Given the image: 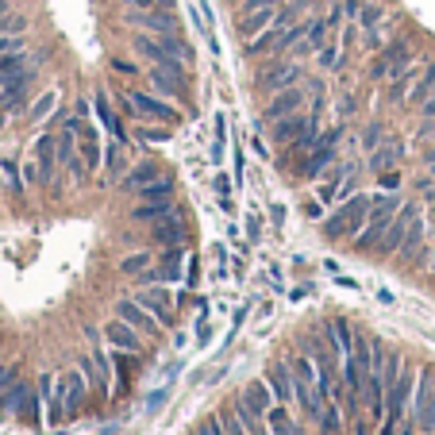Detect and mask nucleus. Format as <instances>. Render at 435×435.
<instances>
[{"label":"nucleus","mask_w":435,"mask_h":435,"mask_svg":"<svg viewBox=\"0 0 435 435\" xmlns=\"http://www.w3.org/2000/svg\"><path fill=\"white\" fill-rule=\"evenodd\" d=\"M370 208H374V192H366V189H359L351 201L335 204L331 216L320 220V224H324V239H331V243H339V239H354V235L362 231V224L370 220Z\"/></svg>","instance_id":"f257e3e1"},{"label":"nucleus","mask_w":435,"mask_h":435,"mask_svg":"<svg viewBox=\"0 0 435 435\" xmlns=\"http://www.w3.org/2000/svg\"><path fill=\"white\" fill-rule=\"evenodd\" d=\"M116 101H120V112H127V116L158 120V124H177V120H181L177 104H174V101H166V97H158V92L127 89V92H120Z\"/></svg>","instance_id":"f03ea898"},{"label":"nucleus","mask_w":435,"mask_h":435,"mask_svg":"<svg viewBox=\"0 0 435 435\" xmlns=\"http://www.w3.org/2000/svg\"><path fill=\"white\" fill-rule=\"evenodd\" d=\"M301 81H304V69L293 54H277V58H270L266 66L258 69V89L270 92V97L289 89V85H301Z\"/></svg>","instance_id":"7ed1b4c3"},{"label":"nucleus","mask_w":435,"mask_h":435,"mask_svg":"<svg viewBox=\"0 0 435 435\" xmlns=\"http://www.w3.org/2000/svg\"><path fill=\"white\" fill-rule=\"evenodd\" d=\"M108 343H97V347H89V351L77 359V370H81L85 377H89V385H92V393H108L112 389V381H116V370H112V354L104 351Z\"/></svg>","instance_id":"20e7f679"},{"label":"nucleus","mask_w":435,"mask_h":435,"mask_svg":"<svg viewBox=\"0 0 435 435\" xmlns=\"http://www.w3.org/2000/svg\"><path fill=\"white\" fill-rule=\"evenodd\" d=\"M409 420L424 435H435V377H432V370H420V381H416V393H412Z\"/></svg>","instance_id":"39448f33"},{"label":"nucleus","mask_w":435,"mask_h":435,"mask_svg":"<svg viewBox=\"0 0 435 435\" xmlns=\"http://www.w3.org/2000/svg\"><path fill=\"white\" fill-rule=\"evenodd\" d=\"M316 85H320V81H301V85H289V89L274 92V97H270V104H266V120H270V124H277V120L301 112L304 104H309V97H312V89H316Z\"/></svg>","instance_id":"423d86ee"},{"label":"nucleus","mask_w":435,"mask_h":435,"mask_svg":"<svg viewBox=\"0 0 435 435\" xmlns=\"http://www.w3.org/2000/svg\"><path fill=\"white\" fill-rule=\"evenodd\" d=\"M112 316H120L124 324H131L135 331H142L147 339H151V335L158 339V335L166 331V327L158 324V316H154V312H147L139 301H135V297H120V301H112Z\"/></svg>","instance_id":"0eeeda50"},{"label":"nucleus","mask_w":435,"mask_h":435,"mask_svg":"<svg viewBox=\"0 0 435 435\" xmlns=\"http://www.w3.org/2000/svg\"><path fill=\"white\" fill-rule=\"evenodd\" d=\"M127 24L142 27V31H151V35H181V16H177V8H131L127 12Z\"/></svg>","instance_id":"6e6552de"},{"label":"nucleus","mask_w":435,"mask_h":435,"mask_svg":"<svg viewBox=\"0 0 435 435\" xmlns=\"http://www.w3.org/2000/svg\"><path fill=\"white\" fill-rule=\"evenodd\" d=\"M104 343H108L112 351L142 354V351H147V335H142V331H135L131 324H124L120 316H112L108 324H104Z\"/></svg>","instance_id":"1a4fd4ad"},{"label":"nucleus","mask_w":435,"mask_h":435,"mask_svg":"<svg viewBox=\"0 0 435 435\" xmlns=\"http://www.w3.org/2000/svg\"><path fill=\"white\" fill-rule=\"evenodd\" d=\"M147 239L154 243V251H162V247H185L189 243V231H185V220L166 216V220L147 227Z\"/></svg>","instance_id":"9d476101"},{"label":"nucleus","mask_w":435,"mask_h":435,"mask_svg":"<svg viewBox=\"0 0 435 435\" xmlns=\"http://www.w3.org/2000/svg\"><path fill=\"white\" fill-rule=\"evenodd\" d=\"M262 381L270 385L274 401L293 404V366H289V362H270V366L262 370Z\"/></svg>","instance_id":"9b49d317"},{"label":"nucleus","mask_w":435,"mask_h":435,"mask_svg":"<svg viewBox=\"0 0 435 435\" xmlns=\"http://www.w3.org/2000/svg\"><path fill=\"white\" fill-rule=\"evenodd\" d=\"M147 81H151V89L158 92V97H166V101H181L185 97V77L181 74H170V69H158V66H147Z\"/></svg>","instance_id":"f8f14e48"},{"label":"nucleus","mask_w":435,"mask_h":435,"mask_svg":"<svg viewBox=\"0 0 435 435\" xmlns=\"http://www.w3.org/2000/svg\"><path fill=\"white\" fill-rule=\"evenodd\" d=\"M235 404H239V409H247V412H258V416H262V412L274 404V393H270V385L258 377V381H247L243 389L235 393Z\"/></svg>","instance_id":"ddd939ff"},{"label":"nucleus","mask_w":435,"mask_h":435,"mask_svg":"<svg viewBox=\"0 0 435 435\" xmlns=\"http://www.w3.org/2000/svg\"><path fill=\"white\" fill-rule=\"evenodd\" d=\"M339 158V147H327V142H316V151L309 154V158H301V177H309V181H320V177L331 170V162Z\"/></svg>","instance_id":"4468645a"},{"label":"nucleus","mask_w":435,"mask_h":435,"mask_svg":"<svg viewBox=\"0 0 435 435\" xmlns=\"http://www.w3.org/2000/svg\"><path fill=\"white\" fill-rule=\"evenodd\" d=\"M401 158H404V147H401L397 139L381 142V147L370 154V174H389V170L401 166Z\"/></svg>","instance_id":"2eb2a0df"},{"label":"nucleus","mask_w":435,"mask_h":435,"mask_svg":"<svg viewBox=\"0 0 435 435\" xmlns=\"http://www.w3.org/2000/svg\"><path fill=\"white\" fill-rule=\"evenodd\" d=\"M154 262H158V251H151V247H135V251H127L124 258H120V274L124 277H139L142 270H151Z\"/></svg>","instance_id":"dca6fc26"},{"label":"nucleus","mask_w":435,"mask_h":435,"mask_svg":"<svg viewBox=\"0 0 435 435\" xmlns=\"http://www.w3.org/2000/svg\"><path fill=\"white\" fill-rule=\"evenodd\" d=\"M54 112H58V89H42L31 104H27V120L31 124H51Z\"/></svg>","instance_id":"f3484780"},{"label":"nucleus","mask_w":435,"mask_h":435,"mask_svg":"<svg viewBox=\"0 0 435 435\" xmlns=\"http://www.w3.org/2000/svg\"><path fill=\"white\" fill-rule=\"evenodd\" d=\"M432 97H435V62H424V69H420L416 85L409 89V101H404V104L420 108V104H424V101H432Z\"/></svg>","instance_id":"a211bd4d"},{"label":"nucleus","mask_w":435,"mask_h":435,"mask_svg":"<svg viewBox=\"0 0 435 435\" xmlns=\"http://www.w3.org/2000/svg\"><path fill=\"white\" fill-rule=\"evenodd\" d=\"M324 339L331 343V351L339 354V359H347V354H351V347H354V331L343 324V320H331V324L324 327Z\"/></svg>","instance_id":"6ab92c4d"},{"label":"nucleus","mask_w":435,"mask_h":435,"mask_svg":"<svg viewBox=\"0 0 435 435\" xmlns=\"http://www.w3.org/2000/svg\"><path fill=\"white\" fill-rule=\"evenodd\" d=\"M104 170H108V181H124V170H127V142H112L104 147Z\"/></svg>","instance_id":"aec40b11"},{"label":"nucleus","mask_w":435,"mask_h":435,"mask_svg":"<svg viewBox=\"0 0 435 435\" xmlns=\"http://www.w3.org/2000/svg\"><path fill=\"white\" fill-rule=\"evenodd\" d=\"M154 177H162V174H158V166H154V162H139V166H135L131 174H124L120 189H127V192H139L142 185H151Z\"/></svg>","instance_id":"412c9836"},{"label":"nucleus","mask_w":435,"mask_h":435,"mask_svg":"<svg viewBox=\"0 0 435 435\" xmlns=\"http://www.w3.org/2000/svg\"><path fill=\"white\" fill-rule=\"evenodd\" d=\"M316 62H320V69L335 74V69H343V62H347V47H343V42H331V39H327L324 47L316 51Z\"/></svg>","instance_id":"4be33fe9"},{"label":"nucleus","mask_w":435,"mask_h":435,"mask_svg":"<svg viewBox=\"0 0 435 435\" xmlns=\"http://www.w3.org/2000/svg\"><path fill=\"white\" fill-rule=\"evenodd\" d=\"M92 108H97L101 124L108 127V131L116 135V139H124V142H127V131H124V124H120V116L112 112V104H108V97H104V92H97V97H92Z\"/></svg>","instance_id":"5701e85b"},{"label":"nucleus","mask_w":435,"mask_h":435,"mask_svg":"<svg viewBox=\"0 0 435 435\" xmlns=\"http://www.w3.org/2000/svg\"><path fill=\"white\" fill-rule=\"evenodd\" d=\"M351 24H359V31L366 35V31H377V27L385 24V12H381V4H362V12L351 19Z\"/></svg>","instance_id":"b1692460"},{"label":"nucleus","mask_w":435,"mask_h":435,"mask_svg":"<svg viewBox=\"0 0 435 435\" xmlns=\"http://www.w3.org/2000/svg\"><path fill=\"white\" fill-rule=\"evenodd\" d=\"M135 197H142V201H162V197H174V177H154L151 185H142L139 192H135Z\"/></svg>","instance_id":"393cba45"},{"label":"nucleus","mask_w":435,"mask_h":435,"mask_svg":"<svg viewBox=\"0 0 435 435\" xmlns=\"http://www.w3.org/2000/svg\"><path fill=\"white\" fill-rule=\"evenodd\" d=\"M39 404H42V397H39V389H27L24 393V404H19V424H39Z\"/></svg>","instance_id":"a878e982"},{"label":"nucleus","mask_w":435,"mask_h":435,"mask_svg":"<svg viewBox=\"0 0 435 435\" xmlns=\"http://www.w3.org/2000/svg\"><path fill=\"white\" fill-rule=\"evenodd\" d=\"M381 142H385V127L381 124H370L366 131H362V151H366V154H374Z\"/></svg>","instance_id":"bb28decb"},{"label":"nucleus","mask_w":435,"mask_h":435,"mask_svg":"<svg viewBox=\"0 0 435 435\" xmlns=\"http://www.w3.org/2000/svg\"><path fill=\"white\" fill-rule=\"evenodd\" d=\"M327 35H331V27H327V19H309V35H304V39H309L312 47H316V51H320V47H324V42H327Z\"/></svg>","instance_id":"cd10ccee"},{"label":"nucleus","mask_w":435,"mask_h":435,"mask_svg":"<svg viewBox=\"0 0 435 435\" xmlns=\"http://www.w3.org/2000/svg\"><path fill=\"white\" fill-rule=\"evenodd\" d=\"M354 108H359V97H354V92H343V97L335 101V116H339V124H347V116H351Z\"/></svg>","instance_id":"c85d7f7f"},{"label":"nucleus","mask_w":435,"mask_h":435,"mask_svg":"<svg viewBox=\"0 0 435 435\" xmlns=\"http://www.w3.org/2000/svg\"><path fill=\"white\" fill-rule=\"evenodd\" d=\"M16 51H24V35L0 31V58H4V54H16Z\"/></svg>","instance_id":"c756f323"},{"label":"nucleus","mask_w":435,"mask_h":435,"mask_svg":"<svg viewBox=\"0 0 435 435\" xmlns=\"http://www.w3.org/2000/svg\"><path fill=\"white\" fill-rule=\"evenodd\" d=\"M351 435H377V420H370V412L351 420Z\"/></svg>","instance_id":"7c9ffc66"},{"label":"nucleus","mask_w":435,"mask_h":435,"mask_svg":"<svg viewBox=\"0 0 435 435\" xmlns=\"http://www.w3.org/2000/svg\"><path fill=\"white\" fill-rule=\"evenodd\" d=\"M281 0H239V16H251V12H262V8H277Z\"/></svg>","instance_id":"2f4dec72"},{"label":"nucleus","mask_w":435,"mask_h":435,"mask_svg":"<svg viewBox=\"0 0 435 435\" xmlns=\"http://www.w3.org/2000/svg\"><path fill=\"white\" fill-rule=\"evenodd\" d=\"M112 74H120V77H139V66H135V62H127V58H112Z\"/></svg>","instance_id":"473e14b6"},{"label":"nucleus","mask_w":435,"mask_h":435,"mask_svg":"<svg viewBox=\"0 0 435 435\" xmlns=\"http://www.w3.org/2000/svg\"><path fill=\"white\" fill-rule=\"evenodd\" d=\"M304 216H309V220H324V204H320L316 197H312V201H304Z\"/></svg>","instance_id":"72a5a7b5"},{"label":"nucleus","mask_w":435,"mask_h":435,"mask_svg":"<svg viewBox=\"0 0 435 435\" xmlns=\"http://www.w3.org/2000/svg\"><path fill=\"white\" fill-rule=\"evenodd\" d=\"M362 4H366V0H343L339 8H343V16H347V19H354V16L362 12Z\"/></svg>","instance_id":"f704fd0d"},{"label":"nucleus","mask_w":435,"mask_h":435,"mask_svg":"<svg viewBox=\"0 0 435 435\" xmlns=\"http://www.w3.org/2000/svg\"><path fill=\"white\" fill-rule=\"evenodd\" d=\"M216 189H220V197H227V192H231V177H227V174H216Z\"/></svg>","instance_id":"c9c22d12"},{"label":"nucleus","mask_w":435,"mask_h":435,"mask_svg":"<svg viewBox=\"0 0 435 435\" xmlns=\"http://www.w3.org/2000/svg\"><path fill=\"white\" fill-rule=\"evenodd\" d=\"M397 435H424V432H420V427L412 424V420H404V424H401V432H397Z\"/></svg>","instance_id":"e433bc0d"},{"label":"nucleus","mask_w":435,"mask_h":435,"mask_svg":"<svg viewBox=\"0 0 435 435\" xmlns=\"http://www.w3.org/2000/svg\"><path fill=\"white\" fill-rule=\"evenodd\" d=\"M4 16H12V4H8V0H0V19H4Z\"/></svg>","instance_id":"4c0bfd02"},{"label":"nucleus","mask_w":435,"mask_h":435,"mask_svg":"<svg viewBox=\"0 0 435 435\" xmlns=\"http://www.w3.org/2000/svg\"><path fill=\"white\" fill-rule=\"evenodd\" d=\"M158 8H177V0H154Z\"/></svg>","instance_id":"58836bf2"}]
</instances>
